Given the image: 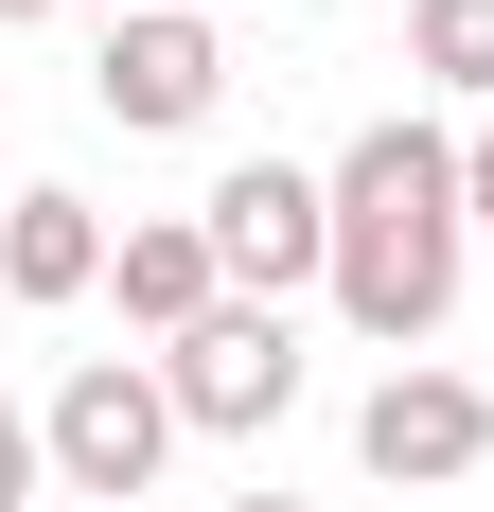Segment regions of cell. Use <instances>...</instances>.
<instances>
[{
  "instance_id": "1",
  "label": "cell",
  "mask_w": 494,
  "mask_h": 512,
  "mask_svg": "<svg viewBox=\"0 0 494 512\" xmlns=\"http://www.w3.org/2000/svg\"><path fill=\"white\" fill-rule=\"evenodd\" d=\"M459 265H477V195H459V142L424 124V106H389V124H353L336 142V283L318 301L371 336V354H424L459 318Z\"/></svg>"
},
{
  "instance_id": "2",
  "label": "cell",
  "mask_w": 494,
  "mask_h": 512,
  "mask_svg": "<svg viewBox=\"0 0 494 512\" xmlns=\"http://www.w3.org/2000/svg\"><path fill=\"white\" fill-rule=\"evenodd\" d=\"M36 442H53V495H89V512H159V460H177L195 424H177L159 354H71V371H53V407H36Z\"/></svg>"
},
{
  "instance_id": "3",
  "label": "cell",
  "mask_w": 494,
  "mask_h": 512,
  "mask_svg": "<svg viewBox=\"0 0 494 512\" xmlns=\"http://www.w3.org/2000/svg\"><path fill=\"white\" fill-rule=\"evenodd\" d=\"M195 230H212V265H230V301H265V318H283L300 283H336V177H300V159H230L195 195Z\"/></svg>"
},
{
  "instance_id": "4",
  "label": "cell",
  "mask_w": 494,
  "mask_h": 512,
  "mask_svg": "<svg viewBox=\"0 0 494 512\" xmlns=\"http://www.w3.org/2000/svg\"><path fill=\"white\" fill-rule=\"evenodd\" d=\"M89 106H106V124H142V142H195L212 106H230V36L177 18V0H124L106 53H89Z\"/></svg>"
},
{
  "instance_id": "5",
  "label": "cell",
  "mask_w": 494,
  "mask_h": 512,
  "mask_svg": "<svg viewBox=\"0 0 494 512\" xmlns=\"http://www.w3.org/2000/svg\"><path fill=\"white\" fill-rule=\"evenodd\" d=\"M353 460L389 477V495H442V477H477V460H494V389H477V371H442V354L371 371V407H353Z\"/></svg>"
},
{
  "instance_id": "6",
  "label": "cell",
  "mask_w": 494,
  "mask_h": 512,
  "mask_svg": "<svg viewBox=\"0 0 494 512\" xmlns=\"http://www.w3.org/2000/svg\"><path fill=\"white\" fill-rule=\"evenodd\" d=\"M159 389H177L195 442H265V424L300 407V336H283L265 301H230V318H195V336L159 354Z\"/></svg>"
},
{
  "instance_id": "7",
  "label": "cell",
  "mask_w": 494,
  "mask_h": 512,
  "mask_svg": "<svg viewBox=\"0 0 494 512\" xmlns=\"http://www.w3.org/2000/svg\"><path fill=\"white\" fill-rule=\"evenodd\" d=\"M106 265H124V230H106L89 195H53V177H18V195H0V301H18V318L106 301Z\"/></svg>"
},
{
  "instance_id": "8",
  "label": "cell",
  "mask_w": 494,
  "mask_h": 512,
  "mask_svg": "<svg viewBox=\"0 0 494 512\" xmlns=\"http://www.w3.org/2000/svg\"><path fill=\"white\" fill-rule=\"evenodd\" d=\"M106 301H124L159 354H177L195 318H230V265H212V230H195V212H124V265H106Z\"/></svg>"
},
{
  "instance_id": "9",
  "label": "cell",
  "mask_w": 494,
  "mask_h": 512,
  "mask_svg": "<svg viewBox=\"0 0 494 512\" xmlns=\"http://www.w3.org/2000/svg\"><path fill=\"white\" fill-rule=\"evenodd\" d=\"M406 89L494 106V0H406Z\"/></svg>"
},
{
  "instance_id": "10",
  "label": "cell",
  "mask_w": 494,
  "mask_h": 512,
  "mask_svg": "<svg viewBox=\"0 0 494 512\" xmlns=\"http://www.w3.org/2000/svg\"><path fill=\"white\" fill-rule=\"evenodd\" d=\"M53 495V442H36V407H0V512H36Z\"/></svg>"
},
{
  "instance_id": "11",
  "label": "cell",
  "mask_w": 494,
  "mask_h": 512,
  "mask_svg": "<svg viewBox=\"0 0 494 512\" xmlns=\"http://www.w3.org/2000/svg\"><path fill=\"white\" fill-rule=\"evenodd\" d=\"M459 195H477V230H494V124H477V142H459Z\"/></svg>"
},
{
  "instance_id": "12",
  "label": "cell",
  "mask_w": 494,
  "mask_h": 512,
  "mask_svg": "<svg viewBox=\"0 0 494 512\" xmlns=\"http://www.w3.org/2000/svg\"><path fill=\"white\" fill-rule=\"evenodd\" d=\"M212 512H318V495H212Z\"/></svg>"
},
{
  "instance_id": "13",
  "label": "cell",
  "mask_w": 494,
  "mask_h": 512,
  "mask_svg": "<svg viewBox=\"0 0 494 512\" xmlns=\"http://www.w3.org/2000/svg\"><path fill=\"white\" fill-rule=\"evenodd\" d=\"M177 18H230V0H177Z\"/></svg>"
},
{
  "instance_id": "14",
  "label": "cell",
  "mask_w": 494,
  "mask_h": 512,
  "mask_svg": "<svg viewBox=\"0 0 494 512\" xmlns=\"http://www.w3.org/2000/svg\"><path fill=\"white\" fill-rule=\"evenodd\" d=\"M0 18H53V0H0Z\"/></svg>"
}]
</instances>
